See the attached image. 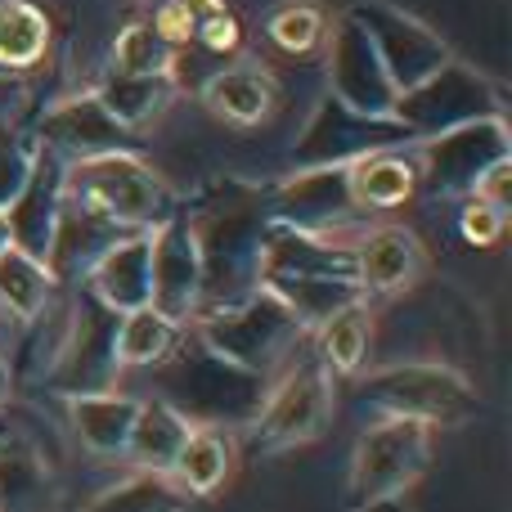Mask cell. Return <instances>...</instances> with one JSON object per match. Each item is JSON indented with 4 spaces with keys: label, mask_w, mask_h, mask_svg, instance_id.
<instances>
[{
    "label": "cell",
    "mask_w": 512,
    "mask_h": 512,
    "mask_svg": "<svg viewBox=\"0 0 512 512\" xmlns=\"http://www.w3.org/2000/svg\"><path fill=\"white\" fill-rule=\"evenodd\" d=\"M36 162V135L32 126H23V117L14 122H0V212L23 194L27 176H32Z\"/></svg>",
    "instance_id": "8d00e7d4"
},
{
    "label": "cell",
    "mask_w": 512,
    "mask_h": 512,
    "mask_svg": "<svg viewBox=\"0 0 512 512\" xmlns=\"http://www.w3.org/2000/svg\"><path fill=\"white\" fill-rule=\"evenodd\" d=\"M185 5V14L194 18V23H203V18H212V14H221V9H230L225 0H180Z\"/></svg>",
    "instance_id": "7bdbcfd3"
},
{
    "label": "cell",
    "mask_w": 512,
    "mask_h": 512,
    "mask_svg": "<svg viewBox=\"0 0 512 512\" xmlns=\"http://www.w3.org/2000/svg\"><path fill=\"white\" fill-rule=\"evenodd\" d=\"M198 99L230 126H261L279 104V81L261 59H230L203 81Z\"/></svg>",
    "instance_id": "ffe728a7"
},
{
    "label": "cell",
    "mask_w": 512,
    "mask_h": 512,
    "mask_svg": "<svg viewBox=\"0 0 512 512\" xmlns=\"http://www.w3.org/2000/svg\"><path fill=\"white\" fill-rule=\"evenodd\" d=\"M189 328L207 351H216L221 360L248 373H261V378H274L292 360V351L310 337L270 288H256L252 297L234 301V306L198 310Z\"/></svg>",
    "instance_id": "277c9868"
},
{
    "label": "cell",
    "mask_w": 512,
    "mask_h": 512,
    "mask_svg": "<svg viewBox=\"0 0 512 512\" xmlns=\"http://www.w3.org/2000/svg\"><path fill=\"white\" fill-rule=\"evenodd\" d=\"M180 212L189 221L203 265V306H234L261 288L265 265V234H270V198L265 185L239 176H216L198 185L189 198H180Z\"/></svg>",
    "instance_id": "6da1fadb"
},
{
    "label": "cell",
    "mask_w": 512,
    "mask_h": 512,
    "mask_svg": "<svg viewBox=\"0 0 512 512\" xmlns=\"http://www.w3.org/2000/svg\"><path fill=\"white\" fill-rule=\"evenodd\" d=\"M472 198H486V203H495V207H504V212H508V207H512V158L495 162V167L477 180Z\"/></svg>",
    "instance_id": "60d3db41"
},
{
    "label": "cell",
    "mask_w": 512,
    "mask_h": 512,
    "mask_svg": "<svg viewBox=\"0 0 512 512\" xmlns=\"http://www.w3.org/2000/svg\"><path fill=\"white\" fill-rule=\"evenodd\" d=\"M508 230V212L486 198H463V212H459V234L472 243V248H490L499 243Z\"/></svg>",
    "instance_id": "74e56055"
},
{
    "label": "cell",
    "mask_w": 512,
    "mask_h": 512,
    "mask_svg": "<svg viewBox=\"0 0 512 512\" xmlns=\"http://www.w3.org/2000/svg\"><path fill=\"white\" fill-rule=\"evenodd\" d=\"M360 512H405V504H400V499H382V504H369Z\"/></svg>",
    "instance_id": "f6af8a7d"
},
{
    "label": "cell",
    "mask_w": 512,
    "mask_h": 512,
    "mask_svg": "<svg viewBox=\"0 0 512 512\" xmlns=\"http://www.w3.org/2000/svg\"><path fill=\"white\" fill-rule=\"evenodd\" d=\"M508 158H512L508 117H477V122H463L441 135L414 140L418 189H427L432 198H472L477 180L495 162H508Z\"/></svg>",
    "instance_id": "ba28073f"
},
{
    "label": "cell",
    "mask_w": 512,
    "mask_h": 512,
    "mask_svg": "<svg viewBox=\"0 0 512 512\" xmlns=\"http://www.w3.org/2000/svg\"><path fill=\"white\" fill-rule=\"evenodd\" d=\"M5 248H14V243H9V221H5V212H0V252Z\"/></svg>",
    "instance_id": "bcb514c9"
},
{
    "label": "cell",
    "mask_w": 512,
    "mask_h": 512,
    "mask_svg": "<svg viewBox=\"0 0 512 512\" xmlns=\"http://www.w3.org/2000/svg\"><path fill=\"white\" fill-rule=\"evenodd\" d=\"M149 373H153V400L171 405L194 427H225V432L248 427L256 409H261L265 387H270V378L248 373L239 364L221 360L216 351H207L189 324L180 328L176 346Z\"/></svg>",
    "instance_id": "7a4b0ae2"
},
{
    "label": "cell",
    "mask_w": 512,
    "mask_h": 512,
    "mask_svg": "<svg viewBox=\"0 0 512 512\" xmlns=\"http://www.w3.org/2000/svg\"><path fill=\"white\" fill-rule=\"evenodd\" d=\"M149 23H153V32H158L176 54L185 50V45H194V27L198 23L185 14V5H180V0H167V5H158V14H153Z\"/></svg>",
    "instance_id": "ab89813d"
},
{
    "label": "cell",
    "mask_w": 512,
    "mask_h": 512,
    "mask_svg": "<svg viewBox=\"0 0 512 512\" xmlns=\"http://www.w3.org/2000/svg\"><path fill=\"white\" fill-rule=\"evenodd\" d=\"M301 274H333V279H355L351 243L301 234L288 225H270L265 234V265L261 279H301Z\"/></svg>",
    "instance_id": "7402d4cb"
},
{
    "label": "cell",
    "mask_w": 512,
    "mask_h": 512,
    "mask_svg": "<svg viewBox=\"0 0 512 512\" xmlns=\"http://www.w3.org/2000/svg\"><path fill=\"white\" fill-rule=\"evenodd\" d=\"M351 14L360 18V27L369 32L373 50H378L382 68H387L391 86L409 90L423 77H432L445 59H454L450 45L432 32L427 23H418L414 14L396 5H382V0H364V5H351Z\"/></svg>",
    "instance_id": "5bb4252c"
},
{
    "label": "cell",
    "mask_w": 512,
    "mask_h": 512,
    "mask_svg": "<svg viewBox=\"0 0 512 512\" xmlns=\"http://www.w3.org/2000/svg\"><path fill=\"white\" fill-rule=\"evenodd\" d=\"M355 283L364 297H396L409 292L427 270V248L405 225H373L351 243Z\"/></svg>",
    "instance_id": "e0dca14e"
},
{
    "label": "cell",
    "mask_w": 512,
    "mask_h": 512,
    "mask_svg": "<svg viewBox=\"0 0 512 512\" xmlns=\"http://www.w3.org/2000/svg\"><path fill=\"white\" fill-rule=\"evenodd\" d=\"M81 288L95 292L113 315L149 306V230L126 234L122 243H113V248L95 261V270L86 274Z\"/></svg>",
    "instance_id": "603a6c76"
},
{
    "label": "cell",
    "mask_w": 512,
    "mask_h": 512,
    "mask_svg": "<svg viewBox=\"0 0 512 512\" xmlns=\"http://www.w3.org/2000/svg\"><path fill=\"white\" fill-rule=\"evenodd\" d=\"M189 499H207L234 477V436L225 427H194L167 472Z\"/></svg>",
    "instance_id": "4316f807"
},
{
    "label": "cell",
    "mask_w": 512,
    "mask_h": 512,
    "mask_svg": "<svg viewBox=\"0 0 512 512\" xmlns=\"http://www.w3.org/2000/svg\"><path fill=\"white\" fill-rule=\"evenodd\" d=\"M131 230H122L117 221L108 216L90 212V207L72 203L63 194V207H59V221H54V234H50V248H45V270L59 288H77L86 283V274L95 270V261L104 256L113 243H122Z\"/></svg>",
    "instance_id": "ac0fdd59"
},
{
    "label": "cell",
    "mask_w": 512,
    "mask_h": 512,
    "mask_svg": "<svg viewBox=\"0 0 512 512\" xmlns=\"http://www.w3.org/2000/svg\"><path fill=\"white\" fill-rule=\"evenodd\" d=\"M194 45H203L207 54H216V59H239L243 50V23L234 9H221V14L203 18V23L194 27Z\"/></svg>",
    "instance_id": "f35d334b"
},
{
    "label": "cell",
    "mask_w": 512,
    "mask_h": 512,
    "mask_svg": "<svg viewBox=\"0 0 512 512\" xmlns=\"http://www.w3.org/2000/svg\"><path fill=\"white\" fill-rule=\"evenodd\" d=\"M9 396H14V369H9V360L0 355V414L9 409Z\"/></svg>",
    "instance_id": "ee69618b"
},
{
    "label": "cell",
    "mask_w": 512,
    "mask_h": 512,
    "mask_svg": "<svg viewBox=\"0 0 512 512\" xmlns=\"http://www.w3.org/2000/svg\"><path fill=\"white\" fill-rule=\"evenodd\" d=\"M108 68L122 77H176V50L153 32V23H126L113 36Z\"/></svg>",
    "instance_id": "e575fe53"
},
{
    "label": "cell",
    "mask_w": 512,
    "mask_h": 512,
    "mask_svg": "<svg viewBox=\"0 0 512 512\" xmlns=\"http://www.w3.org/2000/svg\"><path fill=\"white\" fill-rule=\"evenodd\" d=\"M414 135L396 122V117H369L346 108L342 99L324 95L315 99L306 126H301L297 144H292V171L297 167H351V162L369 158L382 149H409Z\"/></svg>",
    "instance_id": "8fae6325"
},
{
    "label": "cell",
    "mask_w": 512,
    "mask_h": 512,
    "mask_svg": "<svg viewBox=\"0 0 512 512\" xmlns=\"http://www.w3.org/2000/svg\"><path fill=\"white\" fill-rule=\"evenodd\" d=\"M369 342H373V310L369 301H351L342 306L333 319L310 333V346L315 355L324 360V369L333 378H355L364 369V355H369Z\"/></svg>",
    "instance_id": "4dcf8cb0"
},
{
    "label": "cell",
    "mask_w": 512,
    "mask_h": 512,
    "mask_svg": "<svg viewBox=\"0 0 512 512\" xmlns=\"http://www.w3.org/2000/svg\"><path fill=\"white\" fill-rule=\"evenodd\" d=\"M261 288H270L274 297L283 301V306L292 310V319H297L306 333H315L324 319H333L342 306H351V301H369L360 292V283L355 279H333V274H301V279H261Z\"/></svg>",
    "instance_id": "1f68e13d"
},
{
    "label": "cell",
    "mask_w": 512,
    "mask_h": 512,
    "mask_svg": "<svg viewBox=\"0 0 512 512\" xmlns=\"http://www.w3.org/2000/svg\"><path fill=\"white\" fill-rule=\"evenodd\" d=\"M360 396L382 418H414V423L459 427L481 414V396L454 364L441 360H396L360 378Z\"/></svg>",
    "instance_id": "8992f818"
},
{
    "label": "cell",
    "mask_w": 512,
    "mask_h": 512,
    "mask_svg": "<svg viewBox=\"0 0 512 512\" xmlns=\"http://www.w3.org/2000/svg\"><path fill=\"white\" fill-rule=\"evenodd\" d=\"M324 45H328V95L342 99V104L355 108V113L391 117L400 90L391 86V77H387V68H382L378 50H373L369 32L360 27V18H355L351 9L328 23Z\"/></svg>",
    "instance_id": "4fadbf2b"
},
{
    "label": "cell",
    "mask_w": 512,
    "mask_h": 512,
    "mask_svg": "<svg viewBox=\"0 0 512 512\" xmlns=\"http://www.w3.org/2000/svg\"><path fill=\"white\" fill-rule=\"evenodd\" d=\"M63 171L68 162L59 153L41 149L36 144V162H32V176H27L23 194L5 207V221H9V243L18 252L36 256L45 261V248H50V234L54 221H59V207H63Z\"/></svg>",
    "instance_id": "d6986e66"
},
{
    "label": "cell",
    "mask_w": 512,
    "mask_h": 512,
    "mask_svg": "<svg viewBox=\"0 0 512 512\" xmlns=\"http://www.w3.org/2000/svg\"><path fill=\"white\" fill-rule=\"evenodd\" d=\"M36 144L50 153H59L63 162L99 158L113 149H135V135L99 104L95 90H72V95L54 99L41 113V122L32 126Z\"/></svg>",
    "instance_id": "2e32d148"
},
{
    "label": "cell",
    "mask_w": 512,
    "mask_h": 512,
    "mask_svg": "<svg viewBox=\"0 0 512 512\" xmlns=\"http://www.w3.org/2000/svg\"><path fill=\"white\" fill-rule=\"evenodd\" d=\"M68 400V423L81 450L95 459H126V441H131L135 414H140V396L131 391H90V396H63Z\"/></svg>",
    "instance_id": "44dd1931"
},
{
    "label": "cell",
    "mask_w": 512,
    "mask_h": 512,
    "mask_svg": "<svg viewBox=\"0 0 512 512\" xmlns=\"http://www.w3.org/2000/svg\"><path fill=\"white\" fill-rule=\"evenodd\" d=\"M59 481L27 436L0 441V512H54Z\"/></svg>",
    "instance_id": "cb8c5ba5"
},
{
    "label": "cell",
    "mask_w": 512,
    "mask_h": 512,
    "mask_svg": "<svg viewBox=\"0 0 512 512\" xmlns=\"http://www.w3.org/2000/svg\"><path fill=\"white\" fill-rule=\"evenodd\" d=\"M351 194L364 216L369 212H396L418 194V167H414V144L409 149H382L369 158L351 162Z\"/></svg>",
    "instance_id": "d4e9b609"
},
{
    "label": "cell",
    "mask_w": 512,
    "mask_h": 512,
    "mask_svg": "<svg viewBox=\"0 0 512 512\" xmlns=\"http://www.w3.org/2000/svg\"><path fill=\"white\" fill-rule=\"evenodd\" d=\"M90 90H95L99 104L135 135L167 113V104L176 99L180 86H176V77H122V72L104 68Z\"/></svg>",
    "instance_id": "f1b7e54d"
},
{
    "label": "cell",
    "mask_w": 512,
    "mask_h": 512,
    "mask_svg": "<svg viewBox=\"0 0 512 512\" xmlns=\"http://www.w3.org/2000/svg\"><path fill=\"white\" fill-rule=\"evenodd\" d=\"M59 297V283L50 279L45 261L36 256L5 248L0 252V319L27 328L32 319H41V310Z\"/></svg>",
    "instance_id": "f546056e"
},
{
    "label": "cell",
    "mask_w": 512,
    "mask_h": 512,
    "mask_svg": "<svg viewBox=\"0 0 512 512\" xmlns=\"http://www.w3.org/2000/svg\"><path fill=\"white\" fill-rule=\"evenodd\" d=\"M23 104H27V81L0 72V122H14L23 113Z\"/></svg>",
    "instance_id": "b9f144b4"
},
{
    "label": "cell",
    "mask_w": 512,
    "mask_h": 512,
    "mask_svg": "<svg viewBox=\"0 0 512 512\" xmlns=\"http://www.w3.org/2000/svg\"><path fill=\"white\" fill-rule=\"evenodd\" d=\"M54 45V23L36 0H0V72L32 77Z\"/></svg>",
    "instance_id": "484cf974"
},
{
    "label": "cell",
    "mask_w": 512,
    "mask_h": 512,
    "mask_svg": "<svg viewBox=\"0 0 512 512\" xmlns=\"http://www.w3.org/2000/svg\"><path fill=\"white\" fill-rule=\"evenodd\" d=\"M391 117H396L414 140H427V135H441V131H450V126L477 122V117H504V95H499L495 81H490L486 72H477L472 63L445 59L432 77L400 90Z\"/></svg>",
    "instance_id": "9c48e42d"
},
{
    "label": "cell",
    "mask_w": 512,
    "mask_h": 512,
    "mask_svg": "<svg viewBox=\"0 0 512 512\" xmlns=\"http://www.w3.org/2000/svg\"><path fill=\"white\" fill-rule=\"evenodd\" d=\"M265 198H270L274 225L319 234V239H337L342 230L355 225V216H364L355 207L346 167H297L283 180L265 185Z\"/></svg>",
    "instance_id": "7c38bea8"
},
{
    "label": "cell",
    "mask_w": 512,
    "mask_h": 512,
    "mask_svg": "<svg viewBox=\"0 0 512 512\" xmlns=\"http://www.w3.org/2000/svg\"><path fill=\"white\" fill-rule=\"evenodd\" d=\"M194 423L180 418L171 405L162 400H140V414H135V427H131V441H126V463L135 472H171L176 463L180 445L189 441Z\"/></svg>",
    "instance_id": "83f0119b"
},
{
    "label": "cell",
    "mask_w": 512,
    "mask_h": 512,
    "mask_svg": "<svg viewBox=\"0 0 512 512\" xmlns=\"http://www.w3.org/2000/svg\"><path fill=\"white\" fill-rule=\"evenodd\" d=\"M117 315L77 283L68 288V319H63V337L54 351L50 369H45L41 387L54 396H90V391H113L117 387V355H113Z\"/></svg>",
    "instance_id": "52a82bcc"
},
{
    "label": "cell",
    "mask_w": 512,
    "mask_h": 512,
    "mask_svg": "<svg viewBox=\"0 0 512 512\" xmlns=\"http://www.w3.org/2000/svg\"><path fill=\"white\" fill-rule=\"evenodd\" d=\"M180 328L185 324L167 319L162 310H153V306H140V310L117 315V333H113L117 369H153V364L176 346Z\"/></svg>",
    "instance_id": "d6a6232c"
},
{
    "label": "cell",
    "mask_w": 512,
    "mask_h": 512,
    "mask_svg": "<svg viewBox=\"0 0 512 512\" xmlns=\"http://www.w3.org/2000/svg\"><path fill=\"white\" fill-rule=\"evenodd\" d=\"M185 504L189 495L167 472H131L126 481L90 499L86 512H185Z\"/></svg>",
    "instance_id": "836d02e7"
},
{
    "label": "cell",
    "mask_w": 512,
    "mask_h": 512,
    "mask_svg": "<svg viewBox=\"0 0 512 512\" xmlns=\"http://www.w3.org/2000/svg\"><path fill=\"white\" fill-rule=\"evenodd\" d=\"M432 459V427L414 418H378L360 432L351 454V504L369 508L400 499Z\"/></svg>",
    "instance_id": "30bf717a"
},
{
    "label": "cell",
    "mask_w": 512,
    "mask_h": 512,
    "mask_svg": "<svg viewBox=\"0 0 512 512\" xmlns=\"http://www.w3.org/2000/svg\"><path fill=\"white\" fill-rule=\"evenodd\" d=\"M328 14L315 0H283L270 18H265V36L279 45L283 54H315L324 45Z\"/></svg>",
    "instance_id": "d590c367"
},
{
    "label": "cell",
    "mask_w": 512,
    "mask_h": 512,
    "mask_svg": "<svg viewBox=\"0 0 512 512\" xmlns=\"http://www.w3.org/2000/svg\"><path fill=\"white\" fill-rule=\"evenodd\" d=\"M149 306L176 324H189L203 306V265L180 207L149 230Z\"/></svg>",
    "instance_id": "9a60e30c"
},
{
    "label": "cell",
    "mask_w": 512,
    "mask_h": 512,
    "mask_svg": "<svg viewBox=\"0 0 512 512\" xmlns=\"http://www.w3.org/2000/svg\"><path fill=\"white\" fill-rule=\"evenodd\" d=\"M333 405H337L333 373L324 369V360L315 355V346L306 337L292 351V360L270 378L261 409H256V418L243 432H248V441L261 454H279V450H292V445L315 441L333 423Z\"/></svg>",
    "instance_id": "5b68a950"
},
{
    "label": "cell",
    "mask_w": 512,
    "mask_h": 512,
    "mask_svg": "<svg viewBox=\"0 0 512 512\" xmlns=\"http://www.w3.org/2000/svg\"><path fill=\"white\" fill-rule=\"evenodd\" d=\"M63 194L131 234L153 230L180 207V194L167 185V176L153 162H144L135 149H113L99 153V158L68 162Z\"/></svg>",
    "instance_id": "3957f363"
}]
</instances>
